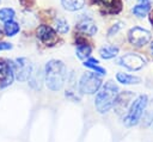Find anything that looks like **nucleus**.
<instances>
[{
  "mask_svg": "<svg viewBox=\"0 0 153 142\" xmlns=\"http://www.w3.org/2000/svg\"><path fill=\"white\" fill-rule=\"evenodd\" d=\"M85 67H87V68H90V69H92L94 73H97L98 75H105L106 74V69L105 68H103V67H100L99 66V61L98 60H96V58H92V57H88L87 60H85L84 61V63H82Z\"/></svg>",
  "mask_w": 153,
  "mask_h": 142,
  "instance_id": "dca6fc26",
  "label": "nucleus"
},
{
  "mask_svg": "<svg viewBox=\"0 0 153 142\" xmlns=\"http://www.w3.org/2000/svg\"><path fill=\"white\" fill-rule=\"evenodd\" d=\"M36 36L37 38L45 45H55L59 41V36H57V32L56 30H54L51 26L49 25H39L37 27V32H36Z\"/></svg>",
  "mask_w": 153,
  "mask_h": 142,
  "instance_id": "1a4fd4ad",
  "label": "nucleus"
},
{
  "mask_svg": "<svg viewBox=\"0 0 153 142\" xmlns=\"http://www.w3.org/2000/svg\"><path fill=\"white\" fill-rule=\"evenodd\" d=\"M118 51H120V49L116 45H105L99 49V55L104 60H110V58L116 57Z\"/></svg>",
  "mask_w": 153,
  "mask_h": 142,
  "instance_id": "2eb2a0df",
  "label": "nucleus"
},
{
  "mask_svg": "<svg viewBox=\"0 0 153 142\" xmlns=\"http://www.w3.org/2000/svg\"><path fill=\"white\" fill-rule=\"evenodd\" d=\"M91 53H92V47L88 45L87 43L76 45L75 55H76L80 60H87V58L91 56Z\"/></svg>",
  "mask_w": 153,
  "mask_h": 142,
  "instance_id": "aec40b11",
  "label": "nucleus"
},
{
  "mask_svg": "<svg viewBox=\"0 0 153 142\" xmlns=\"http://www.w3.org/2000/svg\"><path fill=\"white\" fill-rule=\"evenodd\" d=\"M137 2H142V4H152L153 0H137Z\"/></svg>",
  "mask_w": 153,
  "mask_h": 142,
  "instance_id": "bb28decb",
  "label": "nucleus"
},
{
  "mask_svg": "<svg viewBox=\"0 0 153 142\" xmlns=\"http://www.w3.org/2000/svg\"><path fill=\"white\" fill-rule=\"evenodd\" d=\"M16 16V12L11 7H2L0 8V23H6L8 20H12Z\"/></svg>",
  "mask_w": 153,
  "mask_h": 142,
  "instance_id": "4be33fe9",
  "label": "nucleus"
},
{
  "mask_svg": "<svg viewBox=\"0 0 153 142\" xmlns=\"http://www.w3.org/2000/svg\"><path fill=\"white\" fill-rule=\"evenodd\" d=\"M54 25H55V30L59 33H67L69 30V24L68 21L62 18V17H56L54 20Z\"/></svg>",
  "mask_w": 153,
  "mask_h": 142,
  "instance_id": "412c9836",
  "label": "nucleus"
},
{
  "mask_svg": "<svg viewBox=\"0 0 153 142\" xmlns=\"http://www.w3.org/2000/svg\"><path fill=\"white\" fill-rule=\"evenodd\" d=\"M12 48H13L12 43H8V42H0V51L10 50V49H12Z\"/></svg>",
  "mask_w": 153,
  "mask_h": 142,
  "instance_id": "393cba45",
  "label": "nucleus"
},
{
  "mask_svg": "<svg viewBox=\"0 0 153 142\" xmlns=\"http://www.w3.org/2000/svg\"><path fill=\"white\" fill-rule=\"evenodd\" d=\"M147 103H148V97L146 94H141L131 101L127 111V115L124 116V119H123L127 126H134L141 121L143 111L147 106Z\"/></svg>",
  "mask_w": 153,
  "mask_h": 142,
  "instance_id": "7ed1b4c3",
  "label": "nucleus"
},
{
  "mask_svg": "<svg viewBox=\"0 0 153 142\" xmlns=\"http://www.w3.org/2000/svg\"><path fill=\"white\" fill-rule=\"evenodd\" d=\"M43 73H44V82L47 87L54 92L60 91L68 78L67 67L61 60L48 61L45 63Z\"/></svg>",
  "mask_w": 153,
  "mask_h": 142,
  "instance_id": "f257e3e1",
  "label": "nucleus"
},
{
  "mask_svg": "<svg viewBox=\"0 0 153 142\" xmlns=\"http://www.w3.org/2000/svg\"><path fill=\"white\" fill-rule=\"evenodd\" d=\"M0 2H1V0H0Z\"/></svg>",
  "mask_w": 153,
  "mask_h": 142,
  "instance_id": "7c9ffc66",
  "label": "nucleus"
},
{
  "mask_svg": "<svg viewBox=\"0 0 153 142\" xmlns=\"http://www.w3.org/2000/svg\"><path fill=\"white\" fill-rule=\"evenodd\" d=\"M149 49H151V53H152V55H153V42L151 43V47H149Z\"/></svg>",
  "mask_w": 153,
  "mask_h": 142,
  "instance_id": "cd10ccee",
  "label": "nucleus"
},
{
  "mask_svg": "<svg viewBox=\"0 0 153 142\" xmlns=\"http://www.w3.org/2000/svg\"><path fill=\"white\" fill-rule=\"evenodd\" d=\"M151 23H152V24H153V13H152V14H151Z\"/></svg>",
  "mask_w": 153,
  "mask_h": 142,
  "instance_id": "c85d7f7f",
  "label": "nucleus"
},
{
  "mask_svg": "<svg viewBox=\"0 0 153 142\" xmlns=\"http://www.w3.org/2000/svg\"><path fill=\"white\" fill-rule=\"evenodd\" d=\"M43 78H44V73L42 74L39 70H37V72L32 70V74H31V76H30L29 80H27V81H29V85H30L33 89L38 91V89H41V87H42Z\"/></svg>",
  "mask_w": 153,
  "mask_h": 142,
  "instance_id": "f3484780",
  "label": "nucleus"
},
{
  "mask_svg": "<svg viewBox=\"0 0 153 142\" xmlns=\"http://www.w3.org/2000/svg\"><path fill=\"white\" fill-rule=\"evenodd\" d=\"M93 4L98 5L104 13L115 14L121 11L122 4L120 0H92Z\"/></svg>",
  "mask_w": 153,
  "mask_h": 142,
  "instance_id": "f8f14e48",
  "label": "nucleus"
},
{
  "mask_svg": "<svg viewBox=\"0 0 153 142\" xmlns=\"http://www.w3.org/2000/svg\"><path fill=\"white\" fill-rule=\"evenodd\" d=\"M20 30V25L14 21L13 19L12 20H8L6 23H4V32L7 37H13L16 36Z\"/></svg>",
  "mask_w": 153,
  "mask_h": 142,
  "instance_id": "6ab92c4d",
  "label": "nucleus"
},
{
  "mask_svg": "<svg viewBox=\"0 0 153 142\" xmlns=\"http://www.w3.org/2000/svg\"><path fill=\"white\" fill-rule=\"evenodd\" d=\"M14 69H13V61L7 58L0 60V89H4L11 86L14 81Z\"/></svg>",
  "mask_w": 153,
  "mask_h": 142,
  "instance_id": "39448f33",
  "label": "nucleus"
},
{
  "mask_svg": "<svg viewBox=\"0 0 153 142\" xmlns=\"http://www.w3.org/2000/svg\"><path fill=\"white\" fill-rule=\"evenodd\" d=\"M122 26H123V24H122V23H116V24H114V25L109 29V31H108V36H109V37H111V36L116 35V33L118 32V30H120Z\"/></svg>",
  "mask_w": 153,
  "mask_h": 142,
  "instance_id": "b1692460",
  "label": "nucleus"
},
{
  "mask_svg": "<svg viewBox=\"0 0 153 142\" xmlns=\"http://www.w3.org/2000/svg\"><path fill=\"white\" fill-rule=\"evenodd\" d=\"M143 121H145V125H149L151 123H153V100L147 103V106L143 111Z\"/></svg>",
  "mask_w": 153,
  "mask_h": 142,
  "instance_id": "5701e85b",
  "label": "nucleus"
},
{
  "mask_svg": "<svg viewBox=\"0 0 153 142\" xmlns=\"http://www.w3.org/2000/svg\"><path fill=\"white\" fill-rule=\"evenodd\" d=\"M118 93H120V88L115 82L108 81L104 85H102V87L99 88L94 98L96 110L99 113L109 112L114 107L115 101L118 97Z\"/></svg>",
  "mask_w": 153,
  "mask_h": 142,
  "instance_id": "f03ea898",
  "label": "nucleus"
},
{
  "mask_svg": "<svg viewBox=\"0 0 153 142\" xmlns=\"http://www.w3.org/2000/svg\"><path fill=\"white\" fill-rule=\"evenodd\" d=\"M102 87V79L94 72L84 73L78 82V89L81 94H96Z\"/></svg>",
  "mask_w": 153,
  "mask_h": 142,
  "instance_id": "20e7f679",
  "label": "nucleus"
},
{
  "mask_svg": "<svg viewBox=\"0 0 153 142\" xmlns=\"http://www.w3.org/2000/svg\"><path fill=\"white\" fill-rule=\"evenodd\" d=\"M19 2L25 7H31L35 4V0H19Z\"/></svg>",
  "mask_w": 153,
  "mask_h": 142,
  "instance_id": "a878e982",
  "label": "nucleus"
},
{
  "mask_svg": "<svg viewBox=\"0 0 153 142\" xmlns=\"http://www.w3.org/2000/svg\"><path fill=\"white\" fill-rule=\"evenodd\" d=\"M75 29L78 31H80L81 33H85V35H88V36L96 35L97 30H98L96 21L90 17H82L81 19H79V21L75 25Z\"/></svg>",
  "mask_w": 153,
  "mask_h": 142,
  "instance_id": "9b49d317",
  "label": "nucleus"
},
{
  "mask_svg": "<svg viewBox=\"0 0 153 142\" xmlns=\"http://www.w3.org/2000/svg\"><path fill=\"white\" fill-rule=\"evenodd\" d=\"M86 0H61V5L65 10L69 12H75L84 8Z\"/></svg>",
  "mask_w": 153,
  "mask_h": 142,
  "instance_id": "4468645a",
  "label": "nucleus"
},
{
  "mask_svg": "<svg viewBox=\"0 0 153 142\" xmlns=\"http://www.w3.org/2000/svg\"><path fill=\"white\" fill-rule=\"evenodd\" d=\"M1 35H2V32H1V31H0V38H1Z\"/></svg>",
  "mask_w": 153,
  "mask_h": 142,
  "instance_id": "c756f323",
  "label": "nucleus"
},
{
  "mask_svg": "<svg viewBox=\"0 0 153 142\" xmlns=\"http://www.w3.org/2000/svg\"><path fill=\"white\" fill-rule=\"evenodd\" d=\"M14 76L18 81H27L32 74L33 67L32 63L26 57H18L13 62Z\"/></svg>",
  "mask_w": 153,
  "mask_h": 142,
  "instance_id": "0eeeda50",
  "label": "nucleus"
},
{
  "mask_svg": "<svg viewBox=\"0 0 153 142\" xmlns=\"http://www.w3.org/2000/svg\"><path fill=\"white\" fill-rule=\"evenodd\" d=\"M118 66L127 68L128 70H140L141 68H143V66L146 64L145 58L135 53H128L122 55L118 60H117Z\"/></svg>",
  "mask_w": 153,
  "mask_h": 142,
  "instance_id": "423d86ee",
  "label": "nucleus"
},
{
  "mask_svg": "<svg viewBox=\"0 0 153 142\" xmlns=\"http://www.w3.org/2000/svg\"><path fill=\"white\" fill-rule=\"evenodd\" d=\"M116 80L117 82L122 84V85H136L141 82V78L124 73V72H120L116 74Z\"/></svg>",
  "mask_w": 153,
  "mask_h": 142,
  "instance_id": "ddd939ff",
  "label": "nucleus"
},
{
  "mask_svg": "<svg viewBox=\"0 0 153 142\" xmlns=\"http://www.w3.org/2000/svg\"><path fill=\"white\" fill-rule=\"evenodd\" d=\"M151 32L140 26H134L128 31V41L134 47H143L151 41Z\"/></svg>",
  "mask_w": 153,
  "mask_h": 142,
  "instance_id": "6e6552de",
  "label": "nucleus"
},
{
  "mask_svg": "<svg viewBox=\"0 0 153 142\" xmlns=\"http://www.w3.org/2000/svg\"><path fill=\"white\" fill-rule=\"evenodd\" d=\"M151 8H152V4H142V2H139L137 5H135L131 8V12H133L134 16H136L139 18H143V17H146L151 12Z\"/></svg>",
  "mask_w": 153,
  "mask_h": 142,
  "instance_id": "a211bd4d",
  "label": "nucleus"
},
{
  "mask_svg": "<svg viewBox=\"0 0 153 142\" xmlns=\"http://www.w3.org/2000/svg\"><path fill=\"white\" fill-rule=\"evenodd\" d=\"M133 100H134V95L130 91H124L123 93H118V97L114 105L116 112L117 113H123L124 111L127 112Z\"/></svg>",
  "mask_w": 153,
  "mask_h": 142,
  "instance_id": "9d476101",
  "label": "nucleus"
}]
</instances>
